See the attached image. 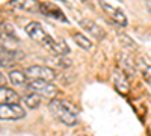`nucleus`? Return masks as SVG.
I'll use <instances>...</instances> for the list:
<instances>
[{
	"label": "nucleus",
	"instance_id": "nucleus-1",
	"mask_svg": "<svg viewBox=\"0 0 151 136\" xmlns=\"http://www.w3.org/2000/svg\"><path fill=\"white\" fill-rule=\"evenodd\" d=\"M48 110L58 121L65 126H76L79 122V110L71 101L53 98L48 103Z\"/></svg>",
	"mask_w": 151,
	"mask_h": 136
},
{
	"label": "nucleus",
	"instance_id": "nucleus-2",
	"mask_svg": "<svg viewBox=\"0 0 151 136\" xmlns=\"http://www.w3.org/2000/svg\"><path fill=\"white\" fill-rule=\"evenodd\" d=\"M26 76L30 80H44V82H53L56 79L55 70L48 68L45 65H32L26 71Z\"/></svg>",
	"mask_w": 151,
	"mask_h": 136
},
{
	"label": "nucleus",
	"instance_id": "nucleus-3",
	"mask_svg": "<svg viewBox=\"0 0 151 136\" xmlns=\"http://www.w3.org/2000/svg\"><path fill=\"white\" fill-rule=\"evenodd\" d=\"M27 88L30 89V92H36L40 95L48 97V98H55V95L58 94V88L56 85L52 82H44V80H30V83L27 85Z\"/></svg>",
	"mask_w": 151,
	"mask_h": 136
},
{
	"label": "nucleus",
	"instance_id": "nucleus-4",
	"mask_svg": "<svg viewBox=\"0 0 151 136\" xmlns=\"http://www.w3.org/2000/svg\"><path fill=\"white\" fill-rule=\"evenodd\" d=\"M26 117L24 109L18 104H0V118L3 121H15Z\"/></svg>",
	"mask_w": 151,
	"mask_h": 136
},
{
	"label": "nucleus",
	"instance_id": "nucleus-5",
	"mask_svg": "<svg viewBox=\"0 0 151 136\" xmlns=\"http://www.w3.org/2000/svg\"><path fill=\"white\" fill-rule=\"evenodd\" d=\"M100 3H101V8L106 11V14H107L113 21H115L116 24H119V26H127V23H129V21H127V17L124 15V12H122L121 9L109 5L107 2H103V0H101Z\"/></svg>",
	"mask_w": 151,
	"mask_h": 136
},
{
	"label": "nucleus",
	"instance_id": "nucleus-6",
	"mask_svg": "<svg viewBox=\"0 0 151 136\" xmlns=\"http://www.w3.org/2000/svg\"><path fill=\"white\" fill-rule=\"evenodd\" d=\"M2 67H8L11 64L17 62V60H23L24 59V53L21 50H11L6 48L5 45H2Z\"/></svg>",
	"mask_w": 151,
	"mask_h": 136
},
{
	"label": "nucleus",
	"instance_id": "nucleus-7",
	"mask_svg": "<svg viewBox=\"0 0 151 136\" xmlns=\"http://www.w3.org/2000/svg\"><path fill=\"white\" fill-rule=\"evenodd\" d=\"M80 26H82L86 32H89L94 38H97V40H103L104 36H106V32L103 30V27H100L97 23L88 20V18H82V20H80Z\"/></svg>",
	"mask_w": 151,
	"mask_h": 136
},
{
	"label": "nucleus",
	"instance_id": "nucleus-8",
	"mask_svg": "<svg viewBox=\"0 0 151 136\" xmlns=\"http://www.w3.org/2000/svg\"><path fill=\"white\" fill-rule=\"evenodd\" d=\"M40 11L42 12L44 15L50 17V18H55V20H59V21L67 23V18H65L64 14H62V11H60L59 8L53 6V5H50V3H41Z\"/></svg>",
	"mask_w": 151,
	"mask_h": 136
},
{
	"label": "nucleus",
	"instance_id": "nucleus-9",
	"mask_svg": "<svg viewBox=\"0 0 151 136\" xmlns=\"http://www.w3.org/2000/svg\"><path fill=\"white\" fill-rule=\"evenodd\" d=\"M20 103V95L6 86L0 88V104H18Z\"/></svg>",
	"mask_w": 151,
	"mask_h": 136
},
{
	"label": "nucleus",
	"instance_id": "nucleus-10",
	"mask_svg": "<svg viewBox=\"0 0 151 136\" xmlns=\"http://www.w3.org/2000/svg\"><path fill=\"white\" fill-rule=\"evenodd\" d=\"M8 5L14 6V8H18L21 11H29V12H35L41 6L36 0H11Z\"/></svg>",
	"mask_w": 151,
	"mask_h": 136
},
{
	"label": "nucleus",
	"instance_id": "nucleus-11",
	"mask_svg": "<svg viewBox=\"0 0 151 136\" xmlns=\"http://www.w3.org/2000/svg\"><path fill=\"white\" fill-rule=\"evenodd\" d=\"M9 80H11L12 85H15V86H23L24 83L27 82V76H26V73H24V71L14 70V71L9 73Z\"/></svg>",
	"mask_w": 151,
	"mask_h": 136
},
{
	"label": "nucleus",
	"instance_id": "nucleus-12",
	"mask_svg": "<svg viewBox=\"0 0 151 136\" xmlns=\"http://www.w3.org/2000/svg\"><path fill=\"white\" fill-rule=\"evenodd\" d=\"M73 40H74V42L77 44L80 48H83V50H86V52H91L94 48V44L91 42V40H88L86 36L82 35V33H74Z\"/></svg>",
	"mask_w": 151,
	"mask_h": 136
},
{
	"label": "nucleus",
	"instance_id": "nucleus-13",
	"mask_svg": "<svg viewBox=\"0 0 151 136\" xmlns=\"http://www.w3.org/2000/svg\"><path fill=\"white\" fill-rule=\"evenodd\" d=\"M24 103H26V106L30 107V109H36L41 104V97L36 92H30V94H27L26 97H24Z\"/></svg>",
	"mask_w": 151,
	"mask_h": 136
},
{
	"label": "nucleus",
	"instance_id": "nucleus-14",
	"mask_svg": "<svg viewBox=\"0 0 151 136\" xmlns=\"http://www.w3.org/2000/svg\"><path fill=\"white\" fill-rule=\"evenodd\" d=\"M121 85H124V86H127V88H129L125 77L122 76V74H116V76H115V88H116L119 92H122V86H121Z\"/></svg>",
	"mask_w": 151,
	"mask_h": 136
},
{
	"label": "nucleus",
	"instance_id": "nucleus-15",
	"mask_svg": "<svg viewBox=\"0 0 151 136\" xmlns=\"http://www.w3.org/2000/svg\"><path fill=\"white\" fill-rule=\"evenodd\" d=\"M119 41L124 44V45H130V48H132V50H134V48H136V44L129 38V36L127 35H124V33H119Z\"/></svg>",
	"mask_w": 151,
	"mask_h": 136
},
{
	"label": "nucleus",
	"instance_id": "nucleus-16",
	"mask_svg": "<svg viewBox=\"0 0 151 136\" xmlns=\"http://www.w3.org/2000/svg\"><path fill=\"white\" fill-rule=\"evenodd\" d=\"M142 76H144V79H145L148 83H151V67H147V68L142 71Z\"/></svg>",
	"mask_w": 151,
	"mask_h": 136
},
{
	"label": "nucleus",
	"instance_id": "nucleus-17",
	"mask_svg": "<svg viewBox=\"0 0 151 136\" xmlns=\"http://www.w3.org/2000/svg\"><path fill=\"white\" fill-rule=\"evenodd\" d=\"M80 2H83V3H86V2H88V0H80Z\"/></svg>",
	"mask_w": 151,
	"mask_h": 136
},
{
	"label": "nucleus",
	"instance_id": "nucleus-18",
	"mask_svg": "<svg viewBox=\"0 0 151 136\" xmlns=\"http://www.w3.org/2000/svg\"><path fill=\"white\" fill-rule=\"evenodd\" d=\"M82 136H85V135H82Z\"/></svg>",
	"mask_w": 151,
	"mask_h": 136
}]
</instances>
